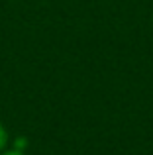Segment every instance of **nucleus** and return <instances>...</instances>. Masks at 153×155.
Masks as SVG:
<instances>
[{
    "label": "nucleus",
    "mask_w": 153,
    "mask_h": 155,
    "mask_svg": "<svg viewBox=\"0 0 153 155\" xmlns=\"http://www.w3.org/2000/svg\"><path fill=\"white\" fill-rule=\"evenodd\" d=\"M6 145H8V132H6V128L0 124V153L6 149Z\"/></svg>",
    "instance_id": "nucleus-1"
},
{
    "label": "nucleus",
    "mask_w": 153,
    "mask_h": 155,
    "mask_svg": "<svg viewBox=\"0 0 153 155\" xmlns=\"http://www.w3.org/2000/svg\"><path fill=\"white\" fill-rule=\"evenodd\" d=\"M0 155H24L20 149H10V151H2Z\"/></svg>",
    "instance_id": "nucleus-2"
}]
</instances>
